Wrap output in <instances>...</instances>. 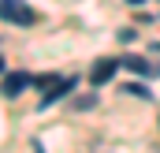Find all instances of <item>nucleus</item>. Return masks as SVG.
Returning <instances> with one entry per match:
<instances>
[{
    "mask_svg": "<svg viewBox=\"0 0 160 153\" xmlns=\"http://www.w3.org/2000/svg\"><path fill=\"white\" fill-rule=\"evenodd\" d=\"M34 86L41 90V105H38V108H52L60 97L75 93V78H67V75H38Z\"/></svg>",
    "mask_w": 160,
    "mask_h": 153,
    "instance_id": "1",
    "label": "nucleus"
},
{
    "mask_svg": "<svg viewBox=\"0 0 160 153\" xmlns=\"http://www.w3.org/2000/svg\"><path fill=\"white\" fill-rule=\"evenodd\" d=\"M0 19L4 23H15V26H34L38 23V11L26 0H0Z\"/></svg>",
    "mask_w": 160,
    "mask_h": 153,
    "instance_id": "2",
    "label": "nucleus"
},
{
    "mask_svg": "<svg viewBox=\"0 0 160 153\" xmlns=\"http://www.w3.org/2000/svg\"><path fill=\"white\" fill-rule=\"evenodd\" d=\"M26 86H34V75H26V71H11V75H4V82H0L4 97H19Z\"/></svg>",
    "mask_w": 160,
    "mask_h": 153,
    "instance_id": "3",
    "label": "nucleus"
},
{
    "mask_svg": "<svg viewBox=\"0 0 160 153\" xmlns=\"http://www.w3.org/2000/svg\"><path fill=\"white\" fill-rule=\"evenodd\" d=\"M127 71H134V75L142 78H157L160 75V64H153V60H145V56H127V60H119Z\"/></svg>",
    "mask_w": 160,
    "mask_h": 153,
    "instance_id": "4",
    "label": "nucleus"
},
{
    "mask_svg": "<svg viewBox=\"0 0 160 153\" xmlns=\"http://www.w3.org/2000/svg\"><path fill=\"white\" fill-rule=\"evenodd\" d=\"M119 67H123V64H119V60H112V56H108V60H97V64H93V71H89L93 86H104V82H112V75H116Z\"/></svg>",
    "mask_w": 160,
    "mask_h": 153,
    "instance_id": "5",
    "label": "nucleus"
},
{
    "mask_svg": "<svg viewBox=\"0 0 160 153\" xmlns=\"http://www.w3.org/2000/svg\"><path fill=\"white\" fill-rule=\"evenodd\" d=\"M93 105H97V97H93V93H86V97H75V101H71V108H78V112H89Z\"/></svg>",
    "mask_w": 160,
    "mask_h": 153,
    "instance_id": "6",
    "label": "nucleus"
},
{
    "mask_svg": "<svg viewBox=\"0 0 160 153\" xmlns=\"http://www.w3.org/2000/svg\"><path fill=\"white\" fill-rule=\"evenodd\" d=\"M123 93H127V97H149L145 86H123Z\"/></svg>",
    "mask_w": 160,
    "mask_h": 153,
    "instance_id": "7",
    "label": "nucleus"
},
{
    "mask_svg": "<svg viewBox=\"0 0 160 153\" xmlns=\"http://www.w3.org/2000/svg\"><path fill=\"white\" fill-rule=\"evenodd\" d=\"M0 71H4V64H0Z\"/></svg>",
    "mask_w": 160,
    "mask_h": 153,
    "instance_id": "8",
    "label": "nucleus"
}]
</instances>
